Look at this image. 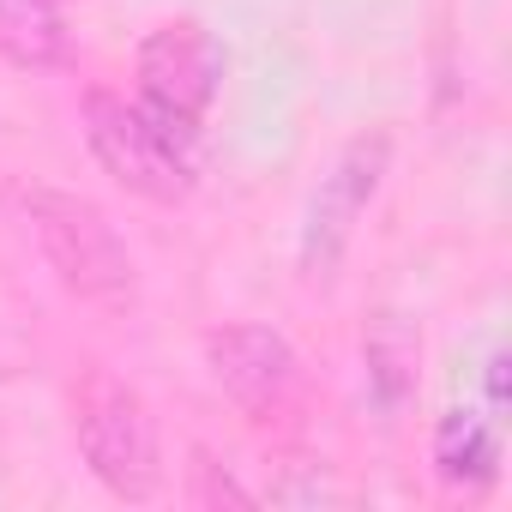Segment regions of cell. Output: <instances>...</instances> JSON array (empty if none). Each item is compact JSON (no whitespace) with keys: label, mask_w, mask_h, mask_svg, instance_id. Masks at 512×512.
I'll return each instance as SVG.
<instances>
[{"label":"cell","mask_w":512,"mask_h":512,"mask_svg":"<svg viewBox=\"0 0 512 512\" xmlns=\"http://www.w3.org/2000/svg\"><path fill=\"white\" fill-rule=\"evenodd\" d=\"M416 356L422 338L398 308H380L362 332V368H368V392L380 410H404V398L416 392Z\"/></svg>","instance_id":"obj_9"},{"label":"cell","mask_w":512,"mask_h":512,"mask_svg":"<svg viewBox=\"0 0 512 512\" xmlns=\"http://www.w3.org/2000/svg\"><path fill=\"white\" fill-rule=\"evenodd\" d=\"M79 127H85V145L103 163V175L115 187H127L133 199H145V205H181L193 193V157H181L145 121V109L127 103L121 91L91 85L85 103H79Z\"/></svg>","instance_id":"obj_4"},{"label":"cell","mask_w":512,"mask_h":512,"mask_svg":"<svg viewBox=\"0 0 512 512\" xmlns=\"http://www.w3.org/2000/svg\"><path fill=\"white\" fill-rule=\"evenodd\" d=\"M187 500L205 506V512H217V506H229V512H253V506H260V494L241 488V482H235L205 446H193V464H187Z\"/></svg>","instance_id":"obj_10"},{"label":"cell","mask_w":512,"mask_h":512,"mask_svg":"<svg viewBox=\"0 0 512 512\" xmlns=\"http://www.w3.org/2000/svg\"><path fill=\"white\" fill-rule=\"evenodd\" d=\"M73 434H79V458L85 470L115 494V500H151L163 488V440H157V416L139 398V386H127L109 368H91L79 380L73 398Z\"/></svg>","instance_id":"obj_3"},{"label":"cell","mask_w":512,"mask_h":512,"mask_svg":"<svg viewBox=\"0 0 512 512\" xmlns=\"http://www.w3.org/2000/svg\"><path fill=\"white\" fill-rule=\"evenodd\" d=\"M0 55L25 73H55L73 61V31L61 0H0Z\"/></svg>","instance_id":"obj_8"},{"label":"cell","mask_w":512,"mask_h":512,"mask_svg":"<svg viewBox=\"0 0 512 512\" xmlns=\"http://www.w3.org/2000/svg\"><path fill=\"white\" fill-rule=\"evenodd\" d=\"M386 169H392V133H380V127L374 133H356L332 157V169L320 175V187H314V199L302 211V241H296V260H302V278L308 284H326L338 272V260L350 253L356 223L368 217Z\"/></svg>","instance_id":"obj_5"},{"label":"cell","mask_w":512,"mask_h":512,"mask_svg":"<svg viewBox=\"0 0 512 512\" xmlns=\"http://www.w3.org/2000/svg\"><path fill=\"white\" fill-rule=\"evenodd\" d=\"M205 368H211L217 392H223L247 422H272V416L296 398V380H302L296 344H290L278 326H260V320L205 332Z\"/></svg>","instance_id":"obj_6"},{"label":"cell","mask_w":512,"mask_h":512,"mask_svg":"<svg viewBox=\"0 0 512 512\" xmlns=\"http://www.w3.org/2000/svg\"><path fill=\"white\" fill-rule=\"evenodd\" d=\"M434 476L458 494H482L500 476V416L488 404H458L434 428Z\"/></svg>","instance_id":"obj_7"},{"label":"cell","mask_w":512,"mask_h":512,"mask_svg":"<svg viewBox=\"0 0 512 512\" xmlns=\"http://www.w3.org/2000/svg\"><path fill=\"white\" fill-rule=\"evenodd\" d=\"M133 73H139V97L133 103L145 109V121L181 157H193L199 127H205V115H211V103L223 91V73H229V55H223L217 31L199 25V19H169V25H157L139 43Z\"/></svg>","instance_id":"obj_2"},{"label":"cell","mask_w":512,"mask_h":512,"mask_svg":"<svg viewBox=\"0 0 512 512\" xmlns=\"http://www.w3.org/2000/svg\"><path fill=\"white\" fill-rule=\"evenodd\" d=\"M25 223L37 235L43 266L67 296L103 314H133L139 308V260L121 241V229L79 193L67 187H25Z\"/></svg>","instance_id":"obj_1"}]
</instances>
